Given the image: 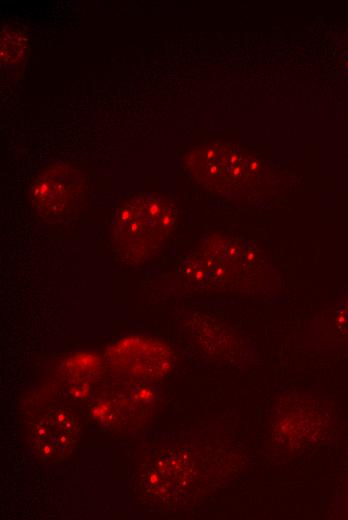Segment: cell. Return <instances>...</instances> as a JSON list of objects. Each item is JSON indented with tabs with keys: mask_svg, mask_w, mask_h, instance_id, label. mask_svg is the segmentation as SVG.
<instances>
[{
	"mask_svg": "<svg viewBox=\"0 0 348 520\" xmlns=\"http://www.w3.org/2000/svg\"><path fill=\"white\" fill-rule=\"evenodd\" d=\"M177 208L169 197L139 193L115 213L110 225V243L119 259L141 265L156 257L177 227Z\"/></svg>",
	"mask_w": 348,
	"mask_h": 520,
	"instance_id": "cell-1",
	"label": "cell"
},
{
	"mask_svg": "<svg viewBox=\"0 0 348 520\" xmlns=\"http://www.w3.org/2000/svg\"><path fill=\"white\" fill-rule=\"evenodd\" d=\"M114 372L136 379L152 380L164 376L172 364V353L162 341L140 335L123 337L110 345L104 355Z\"/></svg>",
	"mask_w": 348,
	"mask_h": 520,
	"instance_id": "cell-5",
	"label": "cell"
},
{
	"mask_svg": "<svg viewBox=\"0 0 348 520\" xmlns=\"http://www.w3.org/2000/svg\"><path fill=\"white\" fill-rule=\"evenodd\" d=\"M26 49V38L13 27H3L0 58L2 63L14 65L21 61Z\"/></svg>",
	"mask_w": 348,
	"mask_h": 520,
	"instance_id": "cell-7",
	"label": "cell"
},
{
	"mask_svg": "<svg viewBox=\"0 0 348 520\" xmlns=\"http://www.w3.org/2000/svg\"><path fill=\"white\" fill-rule=\"evenodd\" d=\"M262 274V258L244 242L210 233L182 260L179 276L189 287L224 290Z\"/></svg>",
	"mask_w": 348,
	"mask_h": 520,
	"instance_id": "cell-2",
	"label": "cell"
},
{
	"mask_svg": "<svg viewBox=\"0 0 348 520\" xmlns=\"http://www.w3.org/2000/svg\"><path fill=\"white\" fill-rule=\"evenodd\" d=\"M85 174L65 162L43 167L33 179L28 193L31 207L46 222L70 219L81 209L87 196Z\"/></svg>",
	"mask_w": 348,
	"mask_h": 520,
	"instance_id": "cell-4",
	"label": "cell"
},
{
	"mask_svg": "<svg viewBox=\"0 0 348 520\" xmlns=\"http://www.w3.org/2000/svg\"><path fill=\"white\" fill-rule=\"evenodd\" d=\"M183 162L198 185L228 198L254 190L266 173L262 159L247 148L229 142L216 141L194 147Z\"/></svg>",
	"mask_w": 348,
	"mask_h": 520,
	"instance_id": "cell-3",
	"label": "cell"
},
{
	"mask_svg": "<svg viewBox=\"0 0 348 520\" xmlns=\"http://www.w3.org/2000/svg\"><path fill=\"white\" fill-rule=\"evenodd\" d=\"M79 431V421L73 412L61 407L52 408L33 422L31 444L42 459L60 462L75 447Z\"/></svg>",
	"mask_w": 348,
	"mask_h": 520,
	"instance_id": "cell-6",
	"label": "cell"
}]
</instances>
